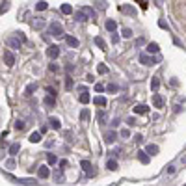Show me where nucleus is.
Masks as SVG:
<instances>
[{"label":"nucleus","instance_id":"5fc2aeb1","mask_svg":"<svg viewBox=\"0 0 186 186\" xmlns=\"http://www.w3.org/2000/svg\"><path fill=\"white\" fill-rule=\"evenodd\" d=\"M143 43H145V41H143V39H138V41H136V47H142V45H143Z\"/></svg>","mask_w":186,"mask_h":186},{"label":"nucleus","instance_id":"58836bf2","mask_svg":"<svg viewBox=\"0 0 186 186\" xmlns=\"http://www.w3.org/2000/svg\"><path fill=\"white\" fill-rule=\"evenodd\" d=\"M95 6H97L99 9H104V7H106V2H102V0H99V2H95Z\"/></svg>","mask_w":186,"mask_h":186},{"label":"nucleus","instance_id":"ddd939ff","mask_svg":"<svg viewBox=\"0 0 186 186\" xmlns=\"http://www.w3.org/2000/svg\"><path fill=\"white\" fill-rule=\"evenodd\" d=\"M134 112L143 116V114H147V112H149V108H147L145 104H136V106H134Z\"/></svg>","mask_w":186,"mask_h":186},{"label":"nucleus","instance_id":"f8f14e48","mask_svg":"<svg viewBox=\"0 0 186 186\" xmlns=\"http://www.w3.org/2000/svg\"><path fill=\"white\" fill-rule=\"evenodd\" d=\"M65 41H67V45H69V47H73V48H76V47H78V39H76V37H73V35H65Z\"/></svg>","mask_w":186,"mask_h":186},{"label":"nucleus","instance_id":"39448f33","mask_svg":"<svg viewBox=\"0 0 186 186\" xmlns=\"http://www.w3.org/2000/svg\"><path fill=\"white\" fill-rule=\"evenodd\" d=\"M140 61H142L143 65H155V63H157V60L151 58L149 54H142V56H140Z\"/></svg>","mask_w":186,"mask_h":186},{"label":"nucleus","instance_id":"de8ad7c7","mask_svg":"<svg viewBox=\"0 0 186 186\" xmlns=\"http://www.w3.org/2000/svg\"><path fill=\"white\" fill-rule=\"evenodd\" d=\"M129 136H130V132H129L127 129H123V130H121V138H129Z\"/></svg>","mask_w":186,"mask_h":186},{"label":"nucleus","instance_id":"603ef678","mask_svg":"<svg viewBox=\"0 0 186 186\" xmlns=\"http://www.w3.org/2000/svg\"><path fill=\"white\" fill-rule=\"evenodd\" d=\"M48 67H50V71H54V73H56V71H58V65H56V63H50V65H48Z\"/></svg>","mask_w":186,"mask_h":186},{"label":"nucleus","instance_id":"a19ab883","mask_svg":"<svg viewBox=\"0 0 186 186\" xmlns=\"http://www.w3.org/2000/svg\"><path fill=\"white\" fill-rule=\"evenodd\" d=\"M130 35H132V30H130V28H125V30H123V37H130Z\"/></svg>","mask_w":186,"mask_h":186},{"label":"nucleus","instance_id":"a211bd4d","mask_svg":"<svg viewBox=\"0 0 186 186\" xmlns=\"http://www.w3.org/2000/svg\"><path fill=\"white\" fill-rule=\"evenodd\" d=\"M145 153H147V155H157V153H158V145L149 143V145H147V149H145Z\"/></svg>","mask_w":186,"mask_h":186},{"label":"nucleus","instance_id":"72a5a7b5","mask_svg":"<svg viewBox=\"0 0 186 186\" xmlns=\"http://www.w3.org/2000/svg\"><path fill=\"white\" fill-rule=\"evenodd\" d=\"M97 71H99L101 75H104V73H108V69H106V65H102V63H101V65H97Z\"/></svg>","mask_w":186,"mask_h":186},{"label":"nucleus","instance_id":"6e6d98bb","mask_svg":"<svg viewBox=\"0 0 186 186\" xmlns=\"http://www.w3.org/2000/svg\"><path fill=\"white\" fill-rule=\"evenodd\" d=\"M117 125H119V119H117V117H116V119H114V121H112V127H117Z\"/></svg>","mask_w":186,"mask_h":186},{"label":"nucleus","instance_id":"6e6552de","mask_svg":"<svg viewBox=\"0 0 186 186\" xmlns=\"http://www.w3.org/2000/svg\"><path fill=\"white\" fill-rule=\"evenodd\" d=\"M6 43H7V47H9V48H20V41H19L17 37H9Z\"/></svg>","mask_w":186,"mask_h":186},{"label":"nucleus","instance_id":"20e7f679","mask_svg":"<svg viewBox=\"0 0 186 186\" xmlns=\"http://www.w3.org/2000/svg\"><path fill=\"white\" fill-rule=\"evenodd\" d=\"M32 28H34V30H41V28H45V19H43V17H35V19L32 20Z\"/></svg>","mask_w":186,"mask_h":186},{"label":"nucleus","instance_id":"f03ea898","mask_svg":"<svg viewBox=\"0 0 186 186\" xmlns=\"http://www.w3.org/2000/svg\"><path fill=\"white\" fill-rule=\"evenodd\" d=\"M2 58H4V63H6L7 67H11V65L15 63V56H13V52H11V50H4Z\"/></svg>","mask_w":186,"mask_h":186},{"label":"nucleus","instance_id":"412c9836","mask_svg":"<svg viewBox=\"0 0 186 186\" xmlns=\"http://www.w3.org/2000/svg\"><path fill=\"white\" fill-rule=\"evenodd\" d=\"M30 142H32V143H39V142H41V134H39V132H32V134H30Z\"/></svg>","mask_w":186,"mask_h":186},{"label":"nucleus","instance_id":"37998d69","mask_svg":"<svg viewBox=\"0 0 186 186\" xmlns=\"http://www.w3.org/2000/svg\"><path fill=\"white\" fill-rule=\"evenodd\" d=\"M6 166H7V170H13V168H15V160H7Z\"/></svg>","mask_w":186,"mask_h":186},{"label":"nucleus","instance_id":"09e8293b","mask_svg":"<svg viewBox=\"0 0 186 186\" xmlns=\"http://www.w3.org/2000/svg\"><path fill=\"white\" fill-rule=\"evenodd\" d=\"M134 142H136V143H142V142H143V136L136 134V136H134Z\"/></svg>","mask_w":186,"mask_h":186},{"label":"nucleus","instance_id":"0eeeda50","mask_svg":"<svg viewBox=\"0 0 186 186\" xmlns=\"http://www.w3.org/2000/svg\"><path fill=\"white\" fill-rule=\"evenodd\" d=\"M82 168H84V171L91 177V175H95V170H93V166H91V162H88V160H82Z\"/></svg>","mask_w":186,"mask_h":186},{"label":"nucleus","instance_id":"7ed1b4c3","mask_svg":"<svg viewBox=\"0 0 186 186\" xmlns=\"http://www.w3.org/2000/svg\"><path fill=\"white\" fill-rule=\"evenodd\" d=\"M58 54H60V47H58V45H50V47L47 48V56H48L50 60L58 58Z\"/></svg>","mask_w":186,"mask_h":186},{"label":"nucleus","instance_id":"dca6fc26","mask_svg":"<svg viewBox=\"0 0 186 186\" xmlns=\"http://www.w3.org/2000/svg\"><path fill=\"white\" fill-rule=\"evenodd\" d=\"M75 19H76V20H80V22H84V20H88V15L80 9V11H76V13H75Z\"/></svg>","mask_w":186,"mask_h":186},{"label":"nucleus","instance_id":"8fccbe9b","mask_svg":"<svg viewBox=\"0 0 186 186\" xmlns=\"http://www.w3.org/2000/svg\"><path fill=\"white\" fill-rule=\"evenodd\" d=\"M65 140H67V142H73V134H71V132H69V130H67V132H65Z\"/></svg>","mask_w":186,"mask_h":186},{"label":"nucleus","instance_id":"6ab92c4d","mask_svg":"<svg viewBox=\"0 0 186 186\" xmlns=\"http://www.w3.org/2000/svg\"><path fill=\"white\" fill-rule=\"evenodd\" d=\"M60 9H61V13H63V15H71V13H73V7H71L69 4H61V7H60Z\"/></svg>","mask_w":186,"mask_h":186},{"label":"nucleus","instance_id":"473e14b6","mask_svg":"<svg viewBox=\"0 0 186 186\" xmlns=\"http://www.w3.org/2000/svg\"><path fill=\"white\" fill-rule=\"evenodd\" d=\"M65 88H67V89L73 88V78H71V76H65Z\"/></svg>","mask_w":186,"mask_h":186},{"label":"nucleus","instance_id":"c03bdc74","mask_svg":"<svg viewBox=\"0 0 186 186\" xmlns=\"http://www.w3.org/2000/svg\"><path fill=\"white\" fill-rule=\"evenodd\" d=\"M95 91H99V93L104 91V86H102V84H95Z\"/></svg>","mask_w":186,"mask_h":186},{"label":"nucleus","instance_id":"5701e85b","mask_svg":"<svg viewBox=\"0 0 186 186\" xmlns=\"http://www.w3.org/2000/svg\"><path fill=\"white\" fill-rule=\"evenodd\" d=\"M45 104H47L48 108H54V104H56V101H54V97H50V95H47V97H45Z\"/></svg>","mask_w":186,"mask_h":186},{"label":"nucleus","instance_id":"4d7b16f0","mask_svg":"<svg viewBox=\"0 0 186 186\" xmlns=\"http://www.w3.org/2000/svg\"><path fill=\"white\" fill-rule=\"evenodd\" d=\"M166 171H168V173H173V171H175V168H173V166H168V170H166Z\"/></svg>","mask_w":186,"mask_h":186},{"label":"nucleus","instance_id":"4c0bfd02","mask_svg":"<svg viewBox=\"0 0 186 186\" xmlns=\"http://www.w3.org/2000/svg\"><path fill=\"white\" fill-rule=\"evenodd\" d=\"M88 117H89V112H88V110H82V114H80V119H82V121H86Z\"/></svg>","mask_w":186,"mask_h":186},{"label":"nucleus","instance_id":"864d4df0","mask_svg":"<svg viewBox=\"0 0 186 186\" xmlns=\"http://www.w3.org/2000/svg\"><path fill=\"white\" fill-rule=\"evenodd\" d=\"M65 166H67V160H60V168H61V170H63V168H65Z\"/></svg>","mask_w":186,"mask_h":186},{"label":"nucleus","instance_id":"9b49d317","mask_svg":"<svg viewBox=\"0 0 186 186\" xmlns=\"http://www.w3.org/2000/svg\"><path fill=\"white\" fill-rule=\"evenodd\" d=\"M82 11L88 15V19H91V20H95V9L93 7H89V6H86V7H82Z\"/></svg>","mask_w":186,"mask_h":186},{"label":"nucleus","instance_id":"f257e3e1","mask_svg":"<svg viewBox=\"0 0 186 186\" xmlns=\"http://www.w3.org/2000/svg\"><path fill=\"white\" fill-rule=\"evenodd\" d=\"M48 34H52L54 37H61V35H63V26H61L60 22H50Z\"/></svg>","mask_w":186,"mask_h":186},{"label":"nucleus","instance_id":"2f4dec72","mask_svg":"<svg viewBox=\"0 0 186 186\" xmlns=\"http://www.w3.org/2000/svg\"><path fill=\"white\" fill-rule=\"evenodd\" d=\"M15 37H17V39H19L20 43H24V41H26V35H24L22 32H17V34H15Z\"/></svg>","mask_w":186,"mask_h":186},{"label":"nucleus","instance_id":"a878e982","mask_svg":"<svg viewBox=\"0 0 186 186\" xmlns=\"http://www.w3.org/2000/svg\"><path fill=\"white\" fill-rule=\"evenodd\" d=\"M47 7H48V4H47V2H43V0L35 4V9H37V11H45Z\"/></svg>","mask_w":186,"mask_h":186},{"label":"nucleus","instance_id":"79ce46f5","mask_svg":"<svg viewBox=\"0 0 186 186\" xmlns=\"http://www.w3.org/2000/svg\"><path fill=\"white\" fill-rule=\"evenodd\" d=\"M97 119H99V121L102 123V121L106 119V114H104V112H99V114H97Z\"/></svg>","mask_w":186,"mask_h":186},{"label":"nucleus","instance_id":"f704fd0d","mask_svg":"<svg viewBox=\"0 0 186 186\" xmlns=\"http://www.w3.org/2000/svg\"><path fill=\"white\" fill-rule=\"evenodd\" d=\"M106 89H108L110 93H116V91H117V86H116V84H108V86H106Z\"/></svg>","mask_w":186,"mask_h":186},{"label":"nucleus","instance_id":"b1692460","mask_svg":"<svg viewBox=\"0 0 186 186\" xmlns=\"http://www.w3.org/2000/svg\"><path fill=\"white\" fill-rule=\"evenodd\" d=\"M19 149H20V145H19V143H11V147H9V155H11V157H15V155L19 153Z\"/></svg>","mask_w":186,"mask_h":186},{"label":"nucleus","instance_id":"c85d7f7f","mask_svg":"<svg viewBox=\"0 0 186 186\" xmlns=\"http://www.w3.org/2000/svg\"><path fill=\"white\" fill-rule=\"evenodd\" d=\"M158 86H160V80H158V78H153V80H151V89H153V91H157V89H158Z\"/></svg>","mask_w":186,"mask_h":186},{"label":"nucleus","instance_id":"4468645a","mask_svg":"<svg viewBox=\"0 0 186 186\" xmlns=\"http://www.w3.org/2000/svg\"><path fill=\"white\" fill-rule=\"evenodd\" d=\"M138 158H140L142 164H149V155L145 151H138Z\"/></svg>","mask_w":186,"mask_h":186},{"label":"nucleus","instance_id":"c9c22d12","mask_svg":"<svg viewBox=\"0 0 186 186\" xmlns=\"http://www.w3.org/2000/svg\"><path fill=\"white\" fill-rule=\"evenodd\" d=\"M24 127H26L24 121H17V123H15V129H17V130H24Z\"/></svg>","mask_w":186,"mask_h":186},{"label":"nucleus","instance_id":"e433bc0d","mask_svg":"<svg viewBox=\"0 0 186 186\" xmlns=\"http://www.w3.org/2000/svg\"><path fill=\"white\" fill-rule=\"evenodd\" d=\"M32 91H35V84H30L26 88V95H32Z\"/></svg>","mask_w":186,"mask_h":186},{"label":"nucleus","instance_id":"cd10ccee","mask_svg":"<svg viewBox=\"0 0 186 186\" xmlns=\"http://www.w3.org/2000/svg\"><path fill=\"white\" fill-rule=\"evenodd\" d=\"M95 43H97V47L99 48H102V50H106V43L101 39V37H95Z\"/></svg>","mask_w":186,"mask_h":186},{"label":"nucleus","instance_id":"3c124183","mask_svg":"<svg viewBox=\"0 0 186 186\" xmlns=\"http://www.w3.org/2000/svg\"><path fill=\"white\" fill-rule=\"evenodd\" d=\"M138 4H140L142 9H147V4H149V2H138Z\"/></svg>","mask_w":186,"mask_h":186},{"label":"nucleus","instance_id":"7c9ffc66","mask_svg":"<svg viewBox=\"0 0 186 186\" xmlns=\"http://www.w3.org/2000/svg\"><path fill=\"white\" fill-rule=\"evenodd\" d=\"M47 162H48V164H56V162H58V158H56L52 153H47Z\"/></svg>","mask_w":186,"mask_h":186},{"label":"nucleus","instance_id":"a18cd8bd","mask_svg":"<svg viewBox=\"0 0 186 186\" xmlns=\"http://www.w3.org/2000/svg\"><path fill=\"white\" fill-rule=\"evenodd\" d=\"M47 93H48L50 97H56V91H54V88H47Z\"/></svg>","mask_w":186,"mask_h":186},{"label":"nucleus","instance_id":"c756f323","mask_svg":"<svg viewBox=\"0 0 186 186\" xmlns=\"http://www.w3.org/2000/svg\"><path fill=\"white\" fill-rule=\"evenodd\" d=\"M80 102H82V104H88V102H89V95H88L86 91H82V95H80Z\"/></svg>","mask_w":186,"mask_h":186},{"label":"nucleus","instance_id":"bb28decb","mask_svg":"<svg viewBox=\"0 0 186 186\" xmlns=\"http://www.w3.org/2000/svg\"><path fill=\"white\" fill-rule=\"evenodd\" d=\"M52 177H54V181H56V183H61V181H65V177H63V173H61V171H56Z\"/></svg>","mask_w":186,"mask_h":186},{"label":"nucleus","instance_id":"ea45409f","mask_svg":"<svg viewBox=\"0 0 186 186\" xmlns=\"http://www.w3.org/2000/svg\"><path fill=\"white\" fill-rule=\"evenodd\" d=\"M7 7H9V2H2V6H0V11L4 13V11H7Z\"/></svg>","mask_w":186,"mask_h":186},{"label":"nucleus","instance_id":"1a4fd4ad","mask_svg":"<svg viewBox=\"0 0 186 186\" xmlns=\"http://www.w3.org/2000/svg\"><path fill=\"white\" fill-rule=\"evenodd\" d=\"M153 104H155L157 108H162V106H164V99H162L158 93H155V95H153Z\"/></svg>","mask_w":186,"mask_h":186},{"label":"nucleus","instance_id":"9d476101","mask_svg":"<svg viewBox=\"0 0 186 186\" xmlns=\"http://www.w3.org/2000/svg\"><path fill=\"white\" fill-rule=\"evenodd\" d=\"M48 125H50V129H54V130H58V129L61 127V123H60L58 117H48Z\"/></svg>","mask_w":186,"mask_h":186},{"label":"nucleus","instance_id":"423d86ee","mask_svg":"<svg viewBox=\"0 0 186 186\" xmlns=\"http://www.w3.org/2000/svg\"><path fill=\"white\" fill-rule=\"evenodd\" d=\"M37 175H39V179H48V175H50V170H48V166H39V170H37Z\"/></svg>","mask_w":186,"mask_h":186},{"label":"nucleus","instance_id":"4be33fe9","mask_svg":"<svg viewBox=\"0 0 186 186\" xmlns=\"http://www.w3.org/2000/svg\"><path fill=\"white\" fill-rule=\"evenodd\" d=\"M116 28H117L116 20H106V30L108 32H116Z\"/></svg>","mask_w":186,"mask_h":186},{"label":"nucleus","instance_id":"49530a36","mask_svg":"<svg viewBox=\"0 0 186 186\" xmlns=\"http://www.w3.org/2000/svg\"><path fill=\"white\" fill-rule=\"evenodd\" d=\"M127 123H129V125H130V127H134V125H138V123H136V119H134V117H129V119H127Z\"/></svg>","mask_w":186,"mask_h":186},{"label":"nucleus","instance_id":"f3484780","mask_svg":"<svg viewBox=\"0 0 186 186\" xmlns=\"http://www.w3.org/2000/svg\"><path fill=\"white\" fill-rule=\"evenodd\" d=\"M93 104H97V106H106L108 101H106L104 97H95V99H93Z\"/></svg>","mask_w":186,"mask_h":186},{"label":"nucleus","instance_id":"aec40b11","mask_svg":"<svg viewBox=\"0 0 186 186\" xmlns=\"http://www.w3.org/2000/svg\"><path fill=\"white\" fill-rule=\"evenodd\" d=\"M158 50H160V48H158L157 43H149V45H147V52H149V54H155V52H158Z\"/></svg>","mask_w":186,"mask_h":186},{"label":"nucleus","instance_id":"393cba45","mask_svg":"<svg viewBox=\"0 0 186 186\" xmlns=\"http://www.w3.org/2000/svg\"><path fill=\"white\" fill-rule=\"evenodd\" d=\"M106 168H108V170H110V171H116V170H117V162H116V160H112V158H110V160H108V162H106Z\"/></svg>","mask_w":186,"mask_h":186},{"label":"nucleus","instance_id":"2eb2a0df","mask_svg":"<svg viewBox=\"0 0 186 186\" xmlns=\"http://www.w3.org/2000/svg\"><path fill=\"white\" fill-rule=\"evenodd\" d=\"M114 140H116V132H114V130H110V132L104 134V142H106V143H114Z\"/></svg>","mask_w":186,"mask_h":186}]
</instances>
